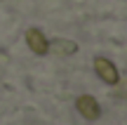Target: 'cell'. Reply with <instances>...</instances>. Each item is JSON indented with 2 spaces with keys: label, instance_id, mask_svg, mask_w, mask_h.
Returning a JSON list of instances; mask_svg holds the SVG:
<instances>
[{
  "label": "cell",
  "instance_id": "cell-1",
  "mask_svg": "<svg viewBox=\"0 0 127 125\" xmlns=\"http://www.w3.org/2000/svg\"><path fill=\"white\" fill-rule=\"evenodd\" d=\"M26 42H28V47H31L35 54H47V50H50V42L42 36L40 28H28L26 31Z\"/></svg>",
  "mask_w": 127,
  "mask_h": 125
},
{
  "label": "cell",
  "instance_id": "cell-2",
  "mask_svg": "<svg viewBox=\"0 0 127 125\" xmlns=\"http://www.w3.org/2000/svg\"><path fill=\"white\" fill-rule=\"evenodd\" d=\"M94 71L99 73L101 80H106V83H111V85L118 83V69H115L108 59H104V57H96L94 59Z\"/></svg>",
  "mask_w": 127,
  "mask_h": 125
},
{
  "label": "cell",
  "instance_id": "cell-3",
  "mask_svg": "<svg viewBox=\"0 0 127 125\" xmlns=\"http://www.w3.org/2000/svg\"><path fill=\"white\" fill-rule=\"evenodd\" d=\"M78 111H80L85 118H90V121H96V118H99V113H101V109H99V104H96L94 97L85 94V97L78 99Z\"/></svg>",
  "mask_w": 127,
  "mask_h": 125
},
{
  "label": "cell",
  "instance_id": "cell-4",
  "mask_svg": "<svg viewBox=\"0 0 127 125\" xmlns=\"http://www.w3.org/2000/svg\"><path fill=\"white\" fill-rule=\"evenodd\" d=\"M54 50L59 52V54H64V52H75L78 45H75V42H64V40H59V42H54Z\"/></svg>",
  "mask_w": 127,
  "mask_h": 125
}]
</instances>
